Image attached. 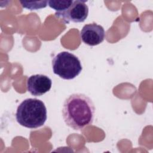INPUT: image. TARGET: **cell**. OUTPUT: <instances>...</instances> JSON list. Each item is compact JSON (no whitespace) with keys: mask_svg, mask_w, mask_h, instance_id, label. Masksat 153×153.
<instances>
[{"mask_svg":"<svg viewBox=\"0 0 153 153\" xmlns=\"http://www.w3.org/2000/svg\"><path fill=\"white\" fill-rule=\"evenodd\" d=\"M22 6L26 9L30 10H36L45 8L47 7L48 4V1H20Z\"/></svg>","mask_w":153,"mask_h":153,"instance_id":"cell-8","label":"cell"},{"mask_svg":"<svg viewBox=\"0 0 153 153\" xmlns=\"http://www.w3.org/2000/svg\"><path fill=\"white\" fill-rule=\"evenodd\" d=\"M53 72L64 79H72L82 71L81 61L77 56L68 51H62L52 60Z\"/></svg>","mask_w":153,"mask_h":153,"instance_id":"cell-3","label":"cell"},{"mask_svg":"<svg viewBox=\"0 0 153 153\" xmlns=\"http://www.w3.org/2000/svg\"><path fill=\"white\" fill-rule=\"evenodd\" d=\"M105 36L103 27L96 23H89L84 25L80 32L82 42L88 45L94 46L102 43Z\"/></svg>","mask_w":153,"mask_h":153,"instance_id":"cell-5","label":"cell"},{"mask_svg":"<svg viewBox=\"0 0 153 153\" xmlns=\"http://www.w3.org/2000/svg\"><path fill=\"white\" fill-rule=\"evenodd\" d=\"M95 107L88 96L82 93L70 95L64 101L62 115L66 124L75 130H81L91 125Z\"/></svg>","mask_w":153,"mask_h":153,"instance_id":"cell-1","label":"cell"},{"mask_svg":"<svg viewBox=\"0 0 153 153\" xmlns=\"http://www.w3.org/2000/svg\"><path fill=\"white\" fill-rule=\"evenodd\" d=\"M73 1L71 0H51L48 1V4L56 12H62L68 9L72 4Z\"/></svg>","mask_w":153,"mask_h":153,"instance_id":"cell-7","label":"cell"},{"mask_svg":"<svg viewBox=\"0 0 153 153\" xmlns=\"http://www.w3.org/2000/svg\"><path fill=\"white\" fill-rule=\"evenodd\" d=\"M47 118L44 103L38 99L28 98L18 106L16 113L17 123L26 128H36L42 126Z\"/></svg>","mask_w":153,"mask_h":153,"instance_id":"cell-2","label":"cell"},{"mask_svg":"<svg viewBox=\"0 0 153 153\" xmlns=\"http://www.w3.org/2000/svg\"><path fill=\"white\" fill-rule=\"evenodd\" d=\"M52 81L47 75L36 74L29 76L26 82L27 91L33 96H40L51 88Z\"/></svg>","mask_w":153,"mask_h":153,"instance_id":"cell-6","label":"cell"},{"mask_svg":"<svg viewBox=\"0 0 153 153\" xmlns=\"http://www.w3.org/2000/svg\"><path fill=\"white\" fill-rule=\"evenodd\" d=\"M87 1H74L71 7L62 12H56L55 16L61 18L66 23L69 22H84L88 14V7L86 5Z\"/></svg>","mask_w":153,"mask_h":153,"instance_id":"cell-4","label":"cell"}]
</instances>
